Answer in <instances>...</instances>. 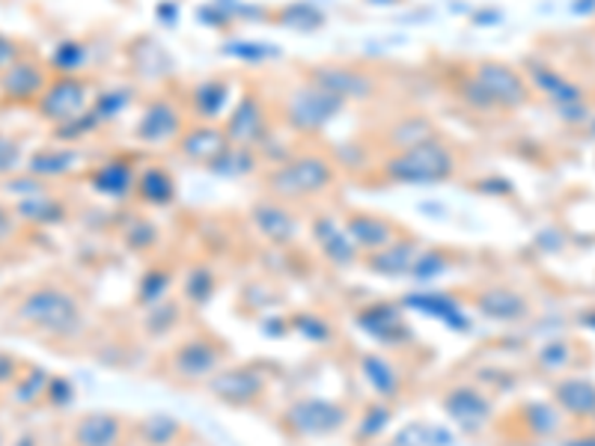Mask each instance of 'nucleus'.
I'll use <instances>...</instances> for the list:
<instances>
[{"mask_svg": "<svg viewBox=\"0 0 595 446\" xmlns=\"http://www.w3.org/2000/svg\"><path fill=\"white\" fill-rule=\"evenodd\" d=\"M339 182V164L319 149H295L283 164L266 170V191L283 203H307L331 194Z\"/></svg>", "mask_w": 595, "mask_h": 446, "instance_id": "nucleus-1", "label": "nucleus"}, {"mask_svg": "<svg viewBox=\"0 0 595 446\" xmlns=\"http://www.w3.org/2000/svg\"><path fill=\"white\" fill-rule=\"evenodd\" d=\"M458 173V149L441 135L417 146L387 152L378 164V176L387 184H444Z\"/></svg>", "mask_w": 595, "mask_h": 446, "instance_id": "nucleus-2", "label": "nucleus"}, {"mask_svg": "<svg viewBox=\"0 0 595 446\" xmlns=\"http://www.w3.org/2000/svg\"><path fill=\"white\" fill-rule=\"evenodd\" d=\"M15 321L54 340H72L83 328V307L69 289L36 286L18 301Z\"/></svg>", "mask_w": 595, "mask_h": 446, "instance_id": "nucleus-3", "label": "nucleus"}, {"mask_svg": "<svg viewBox=\"0 0 595 446\" xmlns=\"http://www.w3.org/2000/svg\"><path fill=\"white\" fill-rule=\"evenodd\" d=\"M349 104L331 95L322 87H315L313 80L303 78L301 84H295L293 90L286 92L277 104V116H281V126L289 135L298 138H313L319 131H325L334 119H337Z\"/></svg>", "mask_w": 595, "mask_h": 446, "instance_id": "nucleus-4", "label": "nucleus"}, {"mask_svg": "<svg viewBox=\"0 0 595 446\" xmlns=\"http://www.w3.org/2000/svg\"><path fill=\"white\" fill-rule=\"evenodd\" d=\"M521 72H525L530 90L542 92L545 99L554 107V114L560 116L562 123L569 126H581V123H590V104H586L584 90L569 80L562 72H557L554 66H548L545 60L527 58L521 63Z\"/></svg>", "mask_w": 595, "mask_h": 446, "instance_id": "nucleus-5", "label": "nucleus"}, {"mask_svg": "<svg viewBox=\"0 0 595 446\" xmlns=\"http://www.w3.org/2000/svg\"><path fill=\"white\" fill-rule=\"evenodd\" d=\"M187 119L191 116H187L185 104L176 102L173 95H167V92H158L141 107V116L131 128V140L146 149L173 146L179 135L185 131Z\"/></svg>", "mask_w": 595, "mask_h": 446, "instance_id": "nucleus-6", "label": "nucleus"}, {"mask_svg": "<svg viewBox=\"0 0 595 446\" xmlns=\"http://www.w3.org/2000/svg\"><path fill=\"white\" fill-rule=\"evenodd\" d=\"M470 75L479 80V87L489 92L491 102L497 104L501 114H513L530 104V84H527L525 72L513 66V63H503V60H479L470 66Z\"/></svg>", "mask_w": 595, "mask_h": 446, "instance_id": "nucleus-7", "label": "nucleus"}, {"mask_svg": "<svg viewBox=\"0 0 595 446\" xmlns=\"http://www.w3.org/2000/svg\"><path fill=\"white\" fill-rule=\"evenodd\" d=\"M93 104V87L81 75H57L48 80L42 95L36 99V114L42 116L51 126H63L75 116L90 111Z\"/></svg>", "mask_w": 595, "mask_h": 446, "instance_id": "nucleus-8", "label": "nucleus"}, {"mask_svg": "<svg viewBox=\"0 0 595 446\" xmlns=\"http://www.w3.org/2000/svg\"><path fill=\"white\" fill-rule=\"evenodd\" d=\"M346 420H349V408H342L334 399H319V396H303L283 411L286 432L298 437L337 435Z\"/></svg>", "mask_w": 595, "mask_h": 446, "instance_id": "nucleus-9", "label": "nucleus"}, {"mask_svg": "<svg viewBox=\"0 0 595 446\" xmlns=\"http://www.w3.org/2000/svg\"><path fill=\"white\" fill-rule=\"evenodd\" d=\"M223 131L227 140L235 146L259 149V143L269 138L274 126H271V107L269 102L259 95L257 90H245L235 99L233 111L223 116Z\"/></svg>", "mask_w": 595, "mask_h": 446, "instance_id": "nucleus-10", "label": "nucleus"}, {"mask_svg": "<svg viewBox=\"0 0 595 446\" xmlns=\"http://www.w3.org/2000/svg\"><path fill=\"white\" fill-rule=\"evenodd\" d=\"M227 367V352L221 343L206 336H191L170 352V372L182 384H209Z\"/></svg>", "mask_w": 595, "mask_h": 446, "instance_id": "nucleus-11", "label": "nucleus"}, {"mask_svg": "<svg viewBox=\"0 0 595 446\" xmlns=\"http://www.w3.org/2000/svg\"><path fill=\"white\" fill-rule=\"evenodd\" d=\"M303 78L313 80L315 87H322V90L337 95L346 104L373 99L375 90H378L375 75L358 69V66H346V63H319V66H310Z\"/></svg>", "mask_w": 595, "mask_h": 446, "instance_id": "nucleus-12", "label": "nucleus"}, {"mask_svg": "<svg viewBox=\"0 0 595 446\" xmlns=\"http://www.w3.org/2000/svg\"><path fill=\"white\" fill-rule=\"evenodd\" d=\"M247 220L274 247L293 244L298 239V232H301V220L295 215L293 203H283V200L271 194L259 196L257 203L247 208Z\"/></svg>", "mask_w": 595, "mask_h": 446, "instance_id": "nucleus-13", "label": "nucleus"}, {"mask_svg": "<svg viewBox=\"0 0 595 446\" xmlns=\"http://www.w3.org/2000/svg\"><path fill=\"white\" fill-rule=\"evenodd\" d=\"M441 408L467 435H479L494 417V405L477 384H455L441 396Z\"/></svg>", "mask_w": 595, "mask_h": 446, "instance_id": "nucleus-14", "label": "nucleus"}, {"mask_svg": "<svg viewBox=\"0 0 595 446\" xmlns=\"http://www.w3.org/2000/svg\"><path fill=\"white\" fill-rule=\"evenodd\" d=\"M209 393L230 408H250L266 396V375L254 367H223L209 378Z\"/></svg>", "mask_w": 595, "mask_h": 446, "instance_id": "nucleus-15", "label": "nucleus"}, {"mask_svg": "<svg viewBox=\"0 0 595 446\" xmlns=\"http://www.w3.org/2000/svg\"><path fill=\"white\" fill-rule=\"evenodd\" d=\"M235 84L233 78H221V75H211V78L197 80L185 95V111L191 119L197 123H221L223 116L233 111L235 104Z\"/></svg>", "mask_w": 595, "mask_h": 446, "instance_id": "nucleus-16", "label": "nucleus"}, {"mask_svg": "<svg viewBox=\"0 0 595 446\" xmlns=\"http://www.w3.org/2000/svg\"><path fill=\"white\" fill-rule=\"evenodd\" d=\"M310 235H313L319 253L331 265H337V268H354L358 263H363V253L358 251V244L351 241L349 229H346L342 218H337V215H327V212L315 215L310 220Z\"/></svg>", "mask_w": 595, "mask_h": 446, "instance_id": "nucleus-17", "label": "nucleus"}, {"mask_svg": "<svg viewBox=\"0 0 595 446\" xmlns=\"http://www.w3.org/2000/svg\"><path fill=\"white\" fill-rule=\"evenodd\" d=\"M173 146L179 158L206 170L211 161L218 158L223 149L230 146V140H227V131H223L221 123H197V119H187L185 131L179 135V140H176Z\"/></svg>", "mask_w": 595, "mask_h": 446, "instance_id": "nucleus-18", "label": "nucleus"}, {"mask_svg": "<svg viewBox=\"0 0 595 446\" xmlns=\"http://www.w3.org/2000/svg\"><path fill=\"white\" fill-rule=\"evenodd\" d=\"M48 80H51V72L46 63L34 58H18L10 69L0 72V95H3V102L36 104V99L48 87Z\"/></svg>", "mask_w": 595, "mask_h": 446, "instance_id": "nucleus-19", "label": "nucleus"}, {"mask_svg": "<svg viewBox=\"0 0 595 446\" xmlns=\"http://www.w3.org/2000/svg\"><path fill=\"white\" fill-rule=\"evenodd\" d=\"M342 224H346L351 241L358 244V251H361L363 256L381 251V247H387L390 241L399 239V235L405 232L397 220L385 218V215H375V212H361V208L349 212V215L342 218Z\"/></svg>", "mask_w": 595, "mask_h": 446, "instance_id": "nucleus-20", "label": "nucleus"}, {"mask_svg": "<svg viewBox=\"0 0 595 446\" xmlns=\"http://www.w3.org/2000/svg\"><path fill=\"white\" fill-rule=\"evenodd\" d=\"M129 425L122 417L107 411L83 413L72 425V446H122Z\"/></svg>", "mask_w": 595, "mask_h": 446, "instance_id": "nucleus-21", "label": "nucleus"}, {"mask_svg": "<svg viewBox=\"0 0 595 446\" xmlns=\"http://www.w3.org/2000/svg\"><path fill=\"white\" fill-rule=\"evenodd\" d=\"M474 307L482 319L501 321V324H515L530 316V301L518 289L489 286L474 295Z\"/></svg>", "mask_w": 595, "mask_h": 446, "instance_id": "nucleus-22", "label": "nucleus"}, {"mask_svg": "<svg viewBox=\"0 0 595 446\" xmlns=\"http://www.w3.org/2000/svg\"><path fill=\"white\" fill-rule=\"evenodd\" d=\"M138 173L141 167L126 155H114V158L102 161L99 167L90 170V184L95 194L111 196V200H126L134 196V184H138Z\"/></svg>", "mask_w": 595, "mask_h": 446, "instance_id": "nucleus-23", "label": "nucleus"}, {"mask_svg": "<svg viewBox=\"0 0 595 446\" xmlns=\"http://www.w3.org/2000/svg\"><path fill=\"white\" fill-rule=\"evenodd\" d=\"M417 253H421V241L414 239V235H409V232H402V235L390 241L387 247L370 253V256H363V265L378 277H409L411 265L417 259Z\"/></svg>", "mask_w": 595, "mask_h": 446, "instance_id": "nucleus-24", "label": "nucleus"}, {"mask_svg": "<svg viewBox=\"0 0 595 446\" xmlns=\"http://www.w3.org/2000/svg\"><path fill=\"white\" fill-rule=\"evenodd\" d=\"M554 405L572 420H593L595 381L584 375H562L554 381Z\"/></svg>", "mask_w": 595, "mask_h": 446, "instance_id": "nucleus-25", "label": "nucleus"}, {"mask_svg": "<svg viewBox=\"0 0 595 446\" xmlns=\"http://www.w3.org/2000/svg\"><path fill=\"white\" fill-rule=\"evenodd\" d=\"M176 194H179V184H176V176L170 167L143 164L141 173H138V184H134L138 203L150 208H167L176 203Z\"/></svg>", "mask_w": 595, "mask_h": 446, "instance_id": "nucleus-26", "label": "nucleus"}, {"mask_svg": "<svg viewBox=\"0 0 595 446\" xmlns=\"http://www.w3.org/2000/svg\"><path fill=\"white\" fill-rule=\"evenodd\" d=\"M78 164H81L78 149L66 146V143H57V146H46L30 152L27 161H24V173H30V176L42 179V182H54V179L69 176Z\"/></svg>", "mask_w": 595, "mask_h": 446, "instance_id": "nucleus-27", "label": "nucleus"}, {"mask_svg": "<svg viewBox=\"0 0 595 446\" xmlns=\"http://www.w3.org/2000/svg\"><path fill=\"white\" fill-rule=\"evenodd\" d=\"M358 324H361L370 336H375V340H381V343L387 345L405 343L411 336L402 309L393 307V304H373V307H366L361 316H358Z\"/></svg>", "mask_w": 595, "mask_h": 446, "instance_id": "nucleus-28", "label": "nucleus"}, {"mask_svg": "<svg viewBox=\"0 0 595 446\" xmlns=\"http://www.w3.org/2000/svg\"><path fill=\"white\" fill-rule=\"evenodd\" d=\"M10 206L27 227H54V224L66 218V203H63V196L51 194V188L39 191V194L18 196V200H12Z\"/></svg>", "mask_w": 595, "mask_h": 446, "instance_id": "nucleus-29", "label": "nucleus"}, {"mask_svg": "<svg viewBox=\"0 0 595 446\" xmlns=\"http://www.w3.org/2000/svg\"><path fill=\"white\" fill-rule=\"evenodd\" d=\"M402 304L411 309H421L429 319L444 321L447 328H453V331H470V321H467L465 309H462V304L453 295H444V292H417V295L405 297Z\"/></svg>", "mask_w": 595, "mask_h": 446, "instance_id": "nucleus-30", "label": "nucleus"}, {"mask_svg": "<svg viewBox=\"0 0 595 446\" xmlns=\"http://www.w3.org/2000/svg\"><path fill=\"white\" fill-rule=\"evenodd\" d=\"M361 375L375 393V399L393 402L402 393V375H399L397 364L385 355H363L361 357Z\"/></svg>", "mask_w": 595, "mask_h": 446, "instance_id": "nucleus-31", "label": "nucleus"}, {"mask_svg": "<svg viewBox=\"0 0 595 446\" xmlns=\"http://www.w3.org/2000/svg\"><path fill=\"white\" fill-rule=\"evenodd\" d=\"M438 138V128L429 116L423 114H409L399 116L397 123H390L385 131V146L387 152H399V149L417 146L423 140Z\"/></svg>", "mask_w": 595, "mask_h": 446, "instance_id": "nucleus-32", "label": "nucleus"}, {"mask_svg": "<svg viewBox=\"0 0 595 446\" xmlns=\"http://www.w3.org/2000/svg\"><path fill=\"white\" fill-rule=\"evenodd\" d=\"M206 170H209L211 176H218V179H245V176H250V173L266 170V164H262V158H259L257 149L235 146V143H230L218 158L211 161Z\"/></svg>", "mask_w": 595, "mask_h": 446, "instance_id": "nucleus-33", "label": "nucleus"}, {"mask_svg": "<svg viewBox=\"0 0 595 446\" xmlns=\"http://www.w3.org/2000/svg\"><path fill=\"white\" fill-rule=\"evenodd\" d=\"M271 22L281 24L286 30H298V34H315L319 27H325L327 18L325 12L310 0H293V3L271 12Z\"/></svg>", "mask_w": 595, "mask_h": 446, "instance_id": "nucleus-34", "label": "nucleus"}, {"mask_svg": "<svg viewBox=\"0 0 595 446\" xmlns=\"http://www.w3.org/2000/svg\"><path fill=\"white\" fill-rule=\"evenodd\" d=\"M182 423L170 413H150L134 425V437L141 446H176L182 441Z\"/></svg>", "mask_w": 595, "mask_h": 446, "instance_id": "nucleus-35", "label": "nucleus"}, {"mask_svg": "<svg viewBox=\"0 0 595 446\" xmlns=\"http://www.w3.org/2000/svg\"><path fill=\"white\" fill-rule=\"evenodd\" d=\"M131 66L138 72V78L158 80L173 72V60L155 39H138L131 48Z\"/></svg>", "mask_w": 595, "mask_h": 446, "instance_id": "nucleus-36", "label": "nucleus"}, {"mask_svg": "<svg viewBox=\"0 0 595 446\" xmlns=\"http://www.w3.org/2000/svg\"><path fill=\"white\" fill-rule=\"evenodd\" d=\"M134 99H138V87H131V84H117V87H107V90L95 92L90 111L99 116L102 126H107V123H114L117 116L126 114L131 104H134Z\"/></svg>", "mask_w": 595, "mask_h": 446, "instance_id": "nucleus-37", "label": "nucleus"}, {"mask_svg": "<svg viewBox=\"0 0 595 446\" xmlns=\"http://www.w3.org/2000/svg\"><path fill=\"white\" fill-rule=\"evenodd\" d=\"M562 417L566 413L554 402H527L521 408V420L533 437H554L562 432Z\"/></svg>", "mask_w": 595, "mask_h": 446, "instance_id": "nucleus-38", "label": "nucleus"}, {"mask_svg": "<svg viewBox=\"0 0 595 446\" xmlns=\"http://www.w3.org/2000/svg\"><path fill=\"white\" fill-rule=\"evenodd\" d=\"M221 54L247 63V66H262V63H277L283 58V48L259 42V39H230L221 46Z\"/></svg>", "mask_w": 595, "mask_h": 446, "instance_id": "nucleus-39", "label": "nucleus"}, {"mask_svg": "<svg viewBox=\"0 0 595 446\" xmlns=\"http://www.w3.org/2000/svg\"><path fill=\"white\" fill-rule=\"evenodd\" d=\"M218 289V277L211 271L209 265H194L187 268L185 277H182V301L194 304V307H203L209 304L211 295Z\"/></svg>", "mask_w": 595, "mask_h": 446, "instance_id": "nucleus-40", "label": "nucleus"}, {"mask_svg": "<svg viewBox=\"0 0 595 446\" xmlns=\"http://www.w3.org/2000/svg\"><path fill=\"white\" fill-rule=\"evenodd\" d=\"M90 63V48L78 42V39H63L54 46L48 66L57 75H81V69Z\"/></svg>", "mask_w": 595, "mask_h": 446, "instance_id": "nucleus-41", "label": "nucleus"}, {"mask_svg": "<svg viewBox=\"0 0 595 446\" xmlns=\"http://www.w3.org/2000/svg\"><path fill=\"white\" fill-rule=\"evenodd\" d=\"M450 268H453V259H450V253L441 251V247H421L417 253V259L411 265V280H417V283H432L438 277L450 275Z\"/></svg>", "mask_w": 595, "mask_h": 446, "instance_id": "nucleus-42", "label": "nucleus"}, {"mask_svg": "<svg viewBox=\"0 0 595 446\" xmlns=\"http://www.w3.org/2000/svg\"><path fill=\"white\" fill-rule=\"evenodd\" d=\"M574 357H578V352L569 340H548L536 352V367L545 375H560L566 369H572Z\"/></svg>", "mask_w": 595, "mask_h": 446, "instance_id": "nucleus-43", "label": "nucleus"}, {"mask_svg": "<svg viewBox=\"0 0 595 446\" xmlns=\"http://www.w3.org/2000/svg\"><path fill=\"white\" fill-rule=\"evenodd\" d=\"M455 87V95H458V102L465 104L467 111H474V114H482V116H494L501 114L497 111V104L491 102V95L482 87H479V80L470 75V69L465 72V75H458V80L453 84Z\"/></svg>", "mask_w": 595, "mask_h": 446, "instance_id": "nucleus-44", "label": "nucleus"}, {"mask_svg": "<svg viewBox=\"0 0 595 446\" xmlns=\"http://www.w3.org/2000/svg\"><path fill=\"white\" fill-rule=\"evenodd\" d=\"M48 384H51V378L42 372V369L27 367L18 372V378L10 384V396L18 405H34L36 399H42L48 393Z\"/></svg>", "mask_w": 595, "mask_h": 446, "instance_id": "nucleus-45", "label": "nucleus"}, {"mask_svg": "<svg viewBox=\"0 0 595 446\" xmlns=\"http://www.w3.org/2000/svg\"><path fill=\"white\" fill-rule=\"evenodd\" d=\"M176 277L167 271V268H150L146 275H143L141 286H138V304L141 307H155V304H161L170 297L173 292Z\"/></svg>", "mask_w": 595, "mask_h": 446, "instance_id": "nucleus-46", "label": "nucleus"}, {"mask_svg": "<svg viewBox=\"0 0 595 446\" xmlns=\"http://www.w3.org/2000/svg\"><path fill=\"white\" fill-rule=\"evenodd\" d=\"M102 128V123H99V116L93 114V111H87V114L75 116V119H69V123H63V126H54V143H66V146H75V143H81L83 138H90V135H95Z\"/></svg>", "mask_w": 595, "mask_h": 446, "instance_id": "nucleus-47", "label": "nucleus"}, {"mask_svg": "<svg viewBox=\"0 0 595 446\" xmlns=\"http://www.w3.org/2000/svg\"><path fill=\"white\" fill-rule=\"evenodd\" d=\"M179 304L176 301H161V304H155V307H146V319H143V328L150 336H167L170 331H176V324H179Z\"/></svg>", "mask_w": 595, "mask_h": 446, "instance_id": "nucleus-48", "label": "nucleus"}, {"mask_svg": "<svg viewBox=\"0 0 595 446\" xmlns=\"http://www.w3.org/2000/svg\"><path fill=\"white\" fill-rule=\"evenodd\" d=\"M390 446H447V435L429 423H411L399 429Z\"/></svg>", "mask_w": 595, "mask_h": 446, "instance_id": "nucleus-49", "label": "nucleus"}, {"mask_svg": "<svg viewBox=\"0 0 595 446\" xmlns=\"http://www.w3.org/2000/svg\"><path fill=\"white\" fill-rule=\"evenodd\" d=\"M122 241H126L129 251H152L155 241H158V227L146 218H134L126 224V229H122Z\"/></svg>", "mask_w": 595, "mask_h": 446, "instance_id": "nucleus-50", "label": "nucleus"}, {"mask_svg": "<svg viewBox=\"0 0 595 446\" xmlns=\"http://www.w3.org/2000/svg\"><path fill=\"white\" fill-rule=\"evenodd\" d=\"M390 425V402H375L370 405L361 417V425H358V437L361 441H370V437H378Z\"/></svg>", "mask_w": 595, "mask_h": 446, "instance_id": "nucleus-51", "label": "nucleus"}, {"mask_svg": "<svg viewBox=\"0 0 595 446\" xmlns=\"http://www.w3.org/2000/svg\"><path fill=\"white\" fill-rule=\"evenodd\" d=\"M24 146L22 140L12 138L7 131H0V179H10L24 167Z\"/></svg>", "mask_w": 595, "mask_h": 446, "instance_id": "nucleus-52", "label": "nucleus"}, {"mask_svg": "<svg viewBox=\"0 0 595 446\" xmlns=\"http://www.w3.org/2000/svg\"><path fill=\"white\" fill-rule=\"evenodd\" d=\"M194 15H197V22L203 24V27H211V30H227V27H235L233 12H230V0L199 3Z\"/></svg>", "mask_w": 595, "mask_h": 446, "instance_id": "nucleus-53", "label": "nucleus"}, {"mask_svg": "<svg viewBox=\"0 0 595 446\" xmlns=\"http://www.w3.org/2000/svg\"><path fill=\"white\" fill-rule=\"evenodd\" d=\"M293 328L301 333L303 340H310V343H327L331 340V324L322 316H310V313L295 316Z\"/></svg>", "mask_w": 595, "mask_h": 446, "instance_id": "nucleus-54", "label": "nucleus"}, {"mask_svg": "<svg viewBox=\"0 0 595 446\" xmlns=\"http://www.w3.org/2000/svg\"><path fill=\"white\" fill-rule=\"evenodd\" d=\"M18 227H22V220L12 212L10 203H0V244H7L18 232Z\"/></svg>", "mask_w": 595, "mask_h": 446, "instance_id": "nucleus-55", "label": "nucleus"}, {"mask_svg": "<svg viewBox=\"0 0 595 446\" xmlns=\"http://www.w3.org/2000/svg\"><path fill=\"white\" fill-rule=\"evenodd\" d=\"M179 15H182L179 0H158V7H155V18H158L164 27H173V24H179Z\"/></svg>", "mask_w": 595, "mask_h": 446, "instance_id": "nucleus-56", "label": "nucleus"}, {"mask_svg": "<svg viewBox=\"0 0 595 446\" xmlns=\"http://www.w3.org/2000/svg\"><path fill=\"white\" fill-rule=\"evenodd\" d=\"M18 372H22L18 360H15L12 355H7V352H0V384H7V387H10L12 381L18 378Z\"/></svg>", "mask_w": 595, "mask_h": 446, "instance_id": "nucleus-57", "label": "nucleus"}, {"mask_svg": "<svg viewBox=\"0 0 595 446\" xmlns=\"http://www.w3.org/2000/svg\"><path fill=\"white\" fill-rule=\"evenodd\" d=\"M470 22H474V24H497V22H501V12H497V10L474 12V15H470Z\"/></svg>", "mask_w": 595, "mask_h": 446, "instance_id": "nucleus-58", "label": "nucleus"}, {"mask_svg": "<svg viewBox=\"0 0 595 446\" xmlns=\"http://www.w3.org/2000/svg\"><path fill=\"white\" fill-rule=\"evenodd\" d=\"M572 10H574V15H593V12H595V0H574Z\"/></svg>", "mask_w": 595, "mask_h": 446, "instance_id": "nucleus-59", "label": "nucleus"}, {"mask_svg": "<svg viewBox=\"0 0 595 446\" xmlns=\"http://www.w3.org/2000/svg\"><path fill=\"white\" fill-rule=\"evenodd\" d=\"M566 446H595V432H590V435H581V437H572Z\"/></svg>", "mask_w": 595, "mask_h": 446, "instance_id": "nucleus-60", "label": "nucleus"}, {"mask_svg": "<svg viewBox=\"0 0 595 446\" xmlns=\"http://www.w3.org/2000/svg\"><path fill=\"white\" fill-rule=\"evenodd\" d=\"M370 3H375V7H397L402 0H370Z\"/></svg>", "mask_w": 595, "mask_h": 446, "instance_id": "nucleus-61", "label": "nucleus"}, {"mask_svg": "<svg viewBox=\"0 0 595 446\" xmlns=\"http://www.w3.org/2000/svg\"><path fill=\"white\" fill-rule=\"evenodd\" d=\"M586 135H590V138H595V119H590V123H586Z\"/></svg>", "mask_w": 595, "mask_h": 446, "instance_id": "nucleus-62", "label": "nucleus"}, {"mask_svg": "<svg viewBox=\"0 0 595 446\" xmlns=\"http://www.w3.org/2000/svg\"><path fill=\"white\" fill-rule=\"evenodd\" d=\"M0 446H7V444H3V432H0Z\"/></svg>", "mask_w": 595, "mask_h": 446, "instance_id": "nucleus-63", "label": "nucleus"}, {"mask_svg": "<svg viewBox=\"0 0 595 446\" xmlns=\"http://www.w3.org/2000/svg\"><path fill=\"white\" fill-rule=\"evenodd\" d=\"M593 425H595V413H593Z\"/></svg>", "mask_w": 595, "mask_h": 446, "instance_id": "nucleus-64", "label": "nucleus"}]
</instances>
